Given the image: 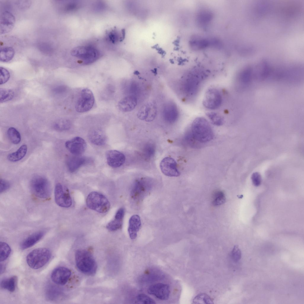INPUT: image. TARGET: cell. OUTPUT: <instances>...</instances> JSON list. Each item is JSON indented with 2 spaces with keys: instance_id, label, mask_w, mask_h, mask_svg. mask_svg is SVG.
Instances as JSON below:
<instances>
[{
  "instance_id": "277c9868",
  "label": "cell",
  "mask_w": 304,
  "mask_h": 304,
  "mask_svg": "<svg viewBox=\"0 0 304 304\" xmlns=\"http://www.w3.org/2000/svg\"><path fill=\"white\" fill-rule=\"evenodd\" d=\"M51 256L50 250L47 248H40L31 251L26 257V262L29 266L37 269L44 266L49 260Z\"/></svg>"
},
{
  "instance_id": "30bf717a",
  "label": "cell",
  "mask_w": 304,
  "mask_h": 304,
  "mask_svg": "<svg viewBox=\"0 0 304 304\" xmlns=\"http://www.w3.org/2000/svg\"><path fill=\"white\" fill-rule=\"evenodd\" d=\"M54 196L55 202L58 206L66 208L72 205V200L68 189L60 183L55 186Z\"/></svg>"
},
{
  "instance_id": "2e32d148",
  "label": "cell",
  "mask_w": 304,
  "mask_h": 304,
  "mask_svg": "<svg viewBox=\"0 0 304 304\" xmlns=\"http://www.w3.org/2000/svg\"><path fill=\"white\" fill-rule=\"evenodd\" d=\"M15 22L13 15L10 12L5 11L1 14L0 20V32L3 34L8 33L13 28Z\"/></svg>"
},
{
  "instance_id": "e575fe53",
  "label": "cell",
  "mask_w": 304,
  "mask_h": 304,
  "mask_svg": "<svg viewBox=\"0 0 304 304\" xmlns=\"http://www.w3.org/2000/svg\"><path fill=\"white\" fill-rule=\"evenodd\" d=\"M155 151L154 145L150 143L146 144L144 147L143 151L144 158L147 160L149 159L154 155Z\"/></svg>"
},
{
  "instance_id": "4fadbf2b",
  "label": "cell",
  "mask_w": 304,
  "mask_h": 304,
  "mask_svg": "<svg viewBox=\"0 0 304 304\" xmlns=\"http://www.w3.org/2000/svg\"><path fill=\"white\" fill-rule=\"evenodd\" d=\"M86 145L85 140L79 137H75L65 143L67 149L71 153L76 156L80 155L85 152Z\"/></svg>"
},
{
  "instance_id": "8fae6325",
  "label": "cell",
  "mask_w": 304,
  "mask_h": 304,
  "mask_svg": "<svg viewBox=\"0 0 304 304\" xmlns=\"http://www.w3.org/2000/svg\"><path fill=\"white\" fill-rule=\"evenodd\" d=\"M160 167L162 173L169 177H178L180 173L178 169L175 160L171 157H166L161 162Z\"/></svg>"
},
{
  "instance_id": "74e56055",
  "label": "cell",
  "mask_w": 304,
  "mask_h": 304,
  "mask_svg": "<svg viewBox=\"0 0 304 304\" xmlns=\"http://www.w3.org/2000/svg\"><path fill=\"white\" fill-rule=\"evenodd\" d=\"M231 256L233 260L237 262L239 261L241 257V251L238 246H235L231 252Z\"/></svg>"
},
{
  "instance_id": "9c48e42d",
  "label": "cell",
  "mask_w": 304,
  "mask_h": 304,
  "mask_svg": "<svg viewBox=\"0 0 304 304\" xmlns=\"http://www.w3.org/2000/svg\"><path fill=\"white\" fill-rule=\"evenodd\" d=\"M222 100L219 91L215 88H210L206 92L203 101L204 106L211 110L216 109L221 106Z\"/></svg>"
},
{
  "instance_id": "d4e9b609",
  "label": "cell",
  "mask_w": 304,
  "mask_h": 304,
  "mask_svg": "<svg viewBox=\"0 0 304 304\" xmlns=\"http://www.w3.org/2000/svg\"><path fill=\"white\" fill-rule=\"evenodd\" d=\"M86 159L83 157L74 156L69 158L66 162L67 168L69 171L74 172L77 170L86 162Z\"/></svg>"
},
{
  "instance_id": "4316f807",
  "label": "cell",
  "mask_w": 304,
  "mask_h": 304,
  "mask_svg": "<svg viewBox=\"0 0 304 304\" xmlns=\"http://www.w3.org/2000/svg\"><path fill=\"white\" fill-rule=\"evenodd\" d=\"M27 150L26 145H23L16 151L9 154L7 156V158L9 161L12 162L19 161L25 156Z\"/></svg>"
},
{
  "instance_id": "7402d4cb",
  "label": "cell",
  "mask_w": 304,
  "mask_h": 304,
  "mask_svg": "<svg viewBox=\"0 0 304 304\" xmlns=\"http://www.w3.org/2000/svg\"><path fill=\"white\" fill-rule=\"evenodd\" d=\"M125 213L124 208H121L117 211L115 218L107 225V228L110 231H115L120 229L122 227L123 219Z\"/></svg>"
},
{
  "instance_id": "5bb4252c",
  "label": "cell",
  "mask_w": 304,
  "mask_h": 304,
  "mask_svg": "<svg viewBox=\"0 0 304 304\" xmlns=\"http://www.w3.org/2000/svg\"><path fill=\"white\" fill-rule=\"evenodd\" d=\"M156 113L157 109L155 103L153 102H150L145 104L140 107L138 112L137 115L141 120L151 122L155 119Z\"/></svg>"
},
{
  "instance_id": "60d3db41",
  "label": "cell",
  "mask_w": 304,
  "mask_h": 304,
  "mask_svg": "<svg viewBox=\"0 0 304 304\" xmlns=\"http://www.w3.org/2000/svg\"><path fill=\"white\" fill-rule=\"evenodd\" d=\"M107 38L112 43H115L118 39V35L116 31L114 30L109 32L107 34Z\"/></svg>"
},
{
  "instance_id": "83f0119b",
  "label": "cell",
  "mask_w": 304,
  "mask_h": 304,
  "mask_svg": "<svg viewBox=\"0 0 304 304\" xmlns=\"http://www.w3.org/2000/svg\"><path fill=\"white\" fill-rule=\"evenodd\" d=\"M17 279V278L16 276L4 278L1 281L0 287L3 289L13 292L15 289Z\"/></svg>"
},
{
  "instance_id": "44dd1931",
  "label": "cell",
  "mask_w": 304,
  "mask_h": 304,
  "mask_svg": "<svg viewBox=\"0 0 304 304\" xmlns=\"http://www.w3.org/2000/svg\"><path fill=\"white\" fill-rule=\"evenodd\" d=\"M141 225L140 216L137 215L132 216L129 221L128 232L130 238L135 239L137 235V233Z\"/></svg>"
},
{
  "instance_id": "d6a6232c",
  "label": "cell",
  "mask_w": 304,
  "mask_h": 304,
  "mask_svg": "<svg viewBox=\"0 0 304 304\" xmlns=\"http://www.w3.org/2000/svg\"><path fill=\"white\" fill-rule=\"evenodd\" d=\"M0 246V261L1 262L6 260L9 257L11 252V249L9 246L4 242H1Z\"/></svg>"
},
{
  "instance_id": "d6986e66",
  "label": "cell",
  "mask_w": 304,
  "mask_h": 304,
  "mask_svg": "<svg viewBox=\"0 0 304 304\" xmlns=\"http://www.w3.org/2000/svg\"><path fill=\"white\" fill-rule=\"evenodd\" d=\"M163 117L166 121L171 123L175 122L178 116V109L173 103H168L164 106L163 111Z\"/></svg>"
},
{
  "instance_id": "603a6c76",
  "label": "cell",
  "mask_w": 304,
  "mask_h": 304,
  "mask_svg": "<svg viewBox=\"0 0 304 304\" xmlns=\"http://www.w3.org/2000/svg\"><path fill=\"white\" fill-rule=\"evenodd\" d=\"M44 234L43 231H39L31 234L22 242L20 245L21 249L24 250L32 247L42 238Z\"/></svg>"
},
{
  "instance_id": "4dcf8cb0",
  "label": "cell",
  "mask_w": 304,
  "mask_h": 304,
  "mask_svg": "<svg viewBox=\"0 0 304 304\" xmlns=\"http://www.w3.org/2000/svg\"><path fill=\"white\" fill-rule=\"evenodd\" d=\"M71 126V123L69 120L61 119L56 121L53 126L54 128L56 130L64 131L69 129Z\"/></svg>"
},
{
  "instance_id": "836d02e7",
  "label": "cell",
  "mask_w": 304,
  "mask_h": 304,
  "mask_svg": "<svg viewBox=\"0 0 304 304\" xmlns=\"http://www.w3.org/2000/svg\"><path fill=\"white\" fill-rule=\"evenodd\" d=\"M207 115L214 125L220 126L224 123L223 118L217 113L214 112H210L207 113Z\"/></svg>"
},
{
  "instance_id": "cb8c5ba5",
  "label": "cell",
  "mask_w": 304,
  "mask_h": 304,
  "mask_svg": "<svg viewBox=\"0 0 304 304\" xmlns=\"http://www.w3.org/2000/svg\"><path fill=\"white\" fill-rule=\"evenodd\" d=\"M199 78L197 77L192 76L188 78L185 82L184 88L186 94L188 95L195 94L199 87Z\"/></svg>"
},
{
  "instance_id": "8d00e7d4",
  "label": "cell",
  "mask_w": 304,
  "mask_h": 304,
  "mask_svg": "<svg viewBox=\"0 0 304 304\" xmlns=\"http://www.w3.org/2000/svg\"><path fill=\"white\" fill-rule=\"evenodd\" d=\"M0 84L2 85L6 83L10 78V73L5 68L0 67Z\"/></svg>"
},
{
  "instance_id": "d590c367",
  "label": "cell",
  "mask_w": 304,
  "mask_h": 304,
  "mask_svg": "<svg viewBox=\"0 0 304 304\" xmlns=\"http://www.w3.org/2000/svg\"><path fill=\"white\" fill-rule=\"evenodd\" d=\"M138 303L144 304H156L155 301L148 295L144 294H140L136 297Z\"/></svg>"
},
{
  "instance_id": "ab89813d",
  "label": "cell",
  "mask_w": 304,
  "mask_h": 304,
  "mask_svg": "<svg viewBox=\"0 0 304 304\" xmlns=\"http://www.w3.org/2000/svg\"><path fill=\"white\" fill-rule=\"evenodd\" d=\"M216 198L213 202V204L215 205H219L224 203L225 200V198L222 192H219L216 193Z\"/></svg>"
},
{
  "instance_id": "8992f818",
  "label": "cell",
  "mask_w": 304,
  "mask_h": 304,
  "mask_svg": "<svg viewBox=\"0 0 304 304\" xmlns=\"http://www.w3.org/2000/svg\"><path fill=\"white\" fill-rule=\"evenodd\" d=\"M86 204L90 209L101 213L107 212L110 207L107 198L102 194L96 191L92 192L88 195Z\"/></svg>"
},
{
  "instance_id": "e0dca14e",
  "label": "cell",
  "mask_w": 304,
  "mask_h": 304,
  "mask_svg": "<svg viewBox=\"0 0 304 304\" xmlns=\"http://www.w3.org/2000/svg\"><path fill=\"white\" fill-rule=\"evenodd\" d=\"M106 157L108 164L113 168L119 167L124 164L126 158L122 153L115 150H110L106 153Z\"/></svg>"
},
{
  "instance_id": "7bdbcfd3",
  "label": "cell",
  "mask_w": 304,
  "mask_h": 304,
  "mask_svg": "<svg viewBox=\"0 0 304 304\" xmlns=\"http://www.w3.org/2000/svg\"><path fill=\"white\" fill-rule=\"evenodd\" d=\"M77 5L75 3H69L66 6L65 10L67 11L74 10L76 8Z\"/></svg>"
},
{
  "instance_id": "484cf974",
  "label": "cell",
  "mask_w": 304,
  "mask_h": 304,
  "mask_svg": "<svg viewBox=\"0 0 304 304\" xmlns=\"http://www.w3.org/2000/svg\"><path fill=\"white\" fill-rule=\"evenodd\" d=\"M62 292L58 287L53 285L49 286L45 292V296L48 300L56 301L58 300L62 295Z\"/></svg>"
},
{
  "instance_id": "3957f363",
  "label": "cell",
  "mask_w": 304,
  "mask_h": 304,
  "mask_svg": "<svg viewBox=\"0 0 304 304\" xmlns=\"http://www.w3.org/2000/svg\"><path fill=\"white\" fill-rule=\"evenodd\" d=\"M72 56L80 60L83 64H91L100 57V53L95 47L91 45L79 46L73 48L71 52Z\"/></svg>"
},
{
  "instance_id": "ee69618b",
  "label": "cell",
  "mask_w": 304,
  "mask_h": 304,
  "mask_svg": "<svg viewBox=\"0 0 304 304\" xmlns=\"http://www.w3.org/2000/svg\"><path fill=\"white\" fill-rule=\"evenodd\" d=\"M5 267L4 265L1 264H0V273L1 274L3 273L5 271Z\"/></svg>"
},
{
  "instance_id": "f35d334b",
  "label": "cell",
  "mask_w": 304,
  "mask_h": 304,
  "mask_svg": "<svg viewBox=\"0 0 304 304\" xmlns=\"http://www.w3.org/2000/svg\"><path fill=\"white\" fill-rule=\"evenodd\" d=\"M251 179L253 184L255 186H259L261 184V176L258 172H254L252 174L251 176Z\"/></svg>"
},
{
  "instance_id": "1f68e13d",
  "label": "cell",
  "mask_w": 304,
  "mask_h": 304,
  "mask_svg": "<svg viewBox=\"0 0 304 304\" xmlns=\"http://www.w3.org/2000/svg\"><path fill=\"white\" fill-rule=\"evenodd\" d=\"M14 93L13 91L10 89L1 88L0 89V102L3 103L12 99L13 98Z\"/></svg>"
},
{
  "instance_id": "9a60e30c",
  "label": "cell",
  "mask_w": 304,
  "mask_h": 304,
  "mask_svg": "<svg viewBox=\"0 0 304 304\" xmlns=\"http://www.w3.org/2000/svg\"><path fill=\"white\" fill-rule=\"evenodd\" d=\"M71 274V271L68 268L60 267L56 268L53 271L51 277L52 281L56 284L64 285L68 282Z\"/></svg>"
},
{
  "instance_id": "7a4b0ae2",
  "label": "cell",
  "mask_w": 304,
  "mask_h": 304,
  "mask_svg": "<svg viewBox=\"0 0 304 304\" xmlns=\"http://www.w3.org/2000/svg\"><path fill=\"white\" fill-rule=\"evenodd\" d=\"M76 266L81 273L88 275L95 273L97 268V264L91 253L84 249L77 250L75 255Z\"/></svg>"
},
{
  "instance_id": "f546056e",
  "label": "cell",
  "mask_w": 304,
  "mask_h": 304,
  "mask_svg": "<svg viewBox=\"0 0 304 304\" xmlns=\"http://www.w3.org/2000/svg\"><path fill=\"white\" fill-rule=\"evenodd\" d=\"M7 134L9 140L13 144H17L20 142V134L15 128L13 127L9 128L7 131Z\"/></svg>"
},
{
  "instance_id": "b9f144b4",
  "label": "cell",
  "mask_w": 304,
  "mask_h": 304,
  "mask_svg": "<svg viewBox=\"0 0 304 304\" xmlns=\"http://www.w3.org/2000/svg\"><path fill=\"white\" fill-rule=\"evenodd\" d=\"M10 186V183L9 181L1 179L0 180V193L3 192L9 189Z\"/></svg>"
},
{
  "instance_id": "f1b7e54d",
  "label": "cell",
  "mask_w": 304,
  "mask_h": 304,
  "mask_svg": "<svg viewBox=\"0 0 304 304\" xmlns=\"http://www.w3.org/2000/svg\"><path fill=\"white\" fill-rule=\"evenodd\" d=\"M15 51L11 47L6 46L0 49V60L3 62H7L11 61L13 58Z\"/></svg>"
},
{
  "instance_id": "6da1fadb",
  "label": "cell",
  "mask_w": 304,
  "mask_h": 304,
  "mask_svg": "<svg viewBox=\"0 0 304 304\" xmlns=\"http://www.w3.org/2000/svg\"><path fill=\"white\" fill-rule=\"evenodd\" d=\"M193 138L198 142L205 143L212 140L214 134L208 121L202 117H198L193 121L191 128Z\"/></svg>"
},
{
  "instance_id": "ffe728a7",
  "label": "cell",
  "mask_w": 304,
  "mask_h": 304,
  "mask_svg": "<svg viewBox=\"0 0 304 304\" xmlns=\"http://www.w3.org/2000/svg\"><path fill=\"white\" fill-rule=\"evenodd\" d=\"M88 137L91 142L96 145L104 144L106 140V137L104 132L99 129H93L90 131Z\"/></svg>"
},
{
  "instance_id": "7c38bea8",
  "label": "cell",
  "mask_w": 304,
  "mask_h": 304,
  "mask_svg": "<svg viewBox=\"0 0 304 304\" xmlns=\"http://www.w3.org/2000/svg\"><path fill=\"white\" fill-rule=\"evenodd\" d=\"M148 293L162 300H167L170 292L169 286L166 284L158 283L151 285L147 289Z\"/></svg>"
},
{
  "instance_id": "5b68a950",
  "label": "cell",
  "mask_w": 304,
  "mask_h": 304,
  "mask_svg": "<svg viewBox=\"0 0 304 304\" xmlns=\"http://www.w3.org/2000/svg\"><path fill=\"white\" fill-rule=\"evenodd\" d=\"M30 186L31 192L38 197L47 199L50 195L51 188L49 182L43 176H34L30 181Z\"/></svg>"
},
{
  "instance_id": "52a82bcc",
  "label": "cell",
  "mask_w": 304,
  "mask_h": 304,
  "mask_svg": "<svg viewBox=\"0 0 304 304\" xmlns=\"http://www.w3.org/2000/svg\"><path fill=\"white\" fill-rule=\"evenodd\" d=\"M94 101V96L92 91L87 88L83 89L76 103V110L80 113L90 110L93 107Z\"/></svg>"
},
{
  "instance_id": "ba28073f",
  "label": "cell",
  "mask_w": 304,
  "mask_h": 304,
  "mask_svg": "<svg viewBox=\"0 0 304 304\" xmlns=\"http://www.w3.org/2000/svg\"><path fill=\"white\" fill-rule=\"evenodd\" d=\"M151 183L149 180L145 178L136 180L132 187L131 195L134 200L138 201L145 195L150 189Z\"/></svg>"
},
{
  "instance_id": "ac0fdd59",
  "label": "cell",
  "mask_w": 304,
  "mask_h": 304,
  "mask_svg": "<svg viewBox=\"0 0 304 304\" xmlns=\"http://www.w3.org/2000/svg\"><path fill=\"white\" fill-rule=\"evenodd\" d=\"M137 102L136 96L132 95H129L120 101L118 104V107L121 111L124 112H129L135 108Z\"/></svg>"
}]
</instances>
